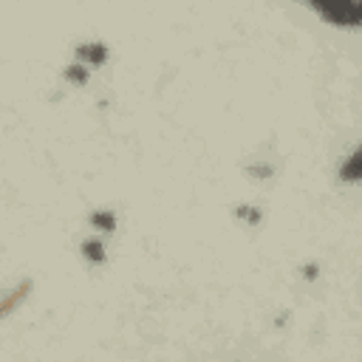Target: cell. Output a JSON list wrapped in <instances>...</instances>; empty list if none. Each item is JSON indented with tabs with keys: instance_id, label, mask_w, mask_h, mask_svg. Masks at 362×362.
Instances as JSON below:
<instances>
[{
	"instance_id": "8992f818",
	"label": "cell",
	"mask_w": 362,
	"mask_h": 362,
	"mask_svg": "<svg viewBox=\"0 0 362 362\" xmlns=\"http://www.w3.org/2000/svg\"><path fill=\"white\" fill-rule=\"evenodd\" d=\"M339 178L348 181V184H356V181H359V150H354V153L342 161V167H339Z\"/></svg>"
},
{
	"instance_id": "52a82bcc",
	"label": "cell",
	"mask_w": 362,
	"mask_h": 362,
	"mask_svg": "<svg viewBox=\"0 0 362 362\" xmlns=\"http://www.w3.org/2000/svg\"><path fill=\"white\" fill-rule=\"evenodd\" d=\"M235 218L249 223V226H257L263 221V212L255 206V204H235Z\"/></svg>"
},
{
	"instance_id": "ba28073f",
	"label": "cell",
	"mask_w": 362,
	"mask_h": 362,
	"mask_svg": "<svg viewBox=\"0 0 362 362\" xmlns=\"http://www.w3.org/2000/svg\"><path fill=\"white\" fill-rule=\"evenodd\" d=\"M62 76H65L71 85H85V82L90 79V71H88L85 65H79V62H71V65L62 71Z\"/></svg>"
},
{
	"instance_id": "7a4b0ae2",
	"label": "cell",
	"mask_w": 362,
	"mask_h": 362,
	"mask_svg": "<svg viewBox=\"0 0 362 362\" xmlns=\"http://www.w3.org/2000/svg\"><path fill=\"white\" fill-rule=\"evenodd\" d=\"M74 57H76L79 65H85V68L90 71V68H99V65L107 62L110 48H107L105 42H79V45L74 48Z\"/></svg>"
},
{
	"instance_id": "3957f363",
	"label": "cell",
	"mask_w": 362,
	"mask_h": 362,
	"mask_svg": "<svg viewBox=\"0 0 362 362\" xmlns=\"http://www.w3.org/2000/svg\"><path fill=\"white\" fill-rule=\"evenodd\" d=\"M28 291H31V280H23V283H17L8 294H3V297H0V320H6L11 311H17V305L28 297Z\"/></svg>"
},
{
	"instance_id": "277c9868",
	"label": "cell",
	"mask_w": 362,
	"mask_h": 362,
	"mask_svg": "<svg viewBox=\"0 0 362 362\" xmlns=\"http://www.w3.org/2000/svg\"><path fill=\"white\" fill-rule=\"evenodd\" d=\"M79 255L85 257V263L102 266V263L107 260V246H105L102 238H85V240L79 243Z\"/></svg>"
},
{
	"instance_id": "6da1fadb",
	"label": "cell",
	"mask_w": 362,
	"mask_h": 362,
	"mask_svg": "<svg viewBox=\"0 0 362 362\" xmlns=\"http://www.w3.org/2000/svg\"><path fill=\"white\" fill-rule=\"evenodd\" d=\"M317 11L331 20V25H359V14H362V3L351 0V3H339V8H331V6H317Z\"/></svg>"
},
{
	"instance_id": "9c48e42d",
	"label": "cell",
	"mask_w": 362,
	"mask_h": 362,
	"mask_svg": "<svg viewBox=\"0 0 362 362\" xmlns=\"http://www.w3.org/2000/svg\"><path fill=\"white\" fill-rule=\"evenodd\" d=\"M317 274H320V266H317V263H308V266L303 269V277H305L308 283H311V280H317Z\"/></svg>"
},
{
	"instance_id": "5b68a950",
	"label": "cell",
	"mask_w": 362,
	"mask_h": 362,
	"mask_svg": "<svg viewBox=\"0 0 362 362\" xmlns=\"http://www.w3.org/2000/svg\"><path fill=\"white\" fill-rule=\"evenodd\" d=\"M88 221H90V226H93L96 232H102V235H113V232H116V223H119L116 212H113V209H107V206L93 209V212L88 215Z\"/></svg>"
}]
</instances>
